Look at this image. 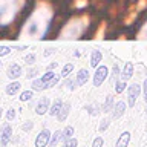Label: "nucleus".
<instances>
[{
    "label": "nucleus",
    "mask_w": 147,
    "mask_h": 147,
    "mask_svg": "<svg viewBox=\"0 0 147 147\" xmlns=\"http://www.w3.org/2000/svg\"><path fill=\"white\" fill-rule=\"evenodd\" d=\"M87 28V18H75L63 31V38H78Z\"/></svg>",
    "instance_id": "obj_1"
},
{
    "label": "nucleus",
    "mask_w": 147,
    "mask_h": 147,
    "mask_svg": "<svg viewBox=\"0 0 147 147\" xmlns=\"http://www.w3.org/2000/svg\"><path fill=\"white\" fill-rule=\"evenodd\" d=\"M51 132L48 129H43L38 135L35 138V147H48L49 146V141H51Z\"/></svg>",
    "instance_id": "obj_2"
},
{
    "label": "nucleus",
    "mask_w": 147,
    "mask_h": 147,
    "mask_svg": "<svg viewBox=\"0 0 147 147\" xmlns=\"http://www.w3.org/2000/svg\"><path fill=\"white\" fill-rule=\"evenodd\" d=\"M11 138H12V127L9 124H5L2 127V132H0V144L6 147L9 144V141H11Z\"/></svg>",
    "instance_id": "obj_3"
},
{
    "label": "nucleus",
    "mask_w": 147,
    "mask_h": 147,
    "mask_svg": "<svg viewBox=\"0 0 147 147\" xmlns=\"http://www.w3.org/2000/svg\"><path fill=\"white\" fill-rule=\"evenodd\" d=\"M106 77H107V67H106V66H100L98 69H96L95 77H94V86H96V87L101 86Z\"/></svg>",
    "instance_id": "obj_4"
},
{
    "label": "nucleus",
    "mask_w": 147,
    "mask_h": 147,
    "mask_svg": "<svg viewBox=\"0 0 147 147\" xmlns=\"http://www.w3.org/2000/svg\"><path fill=\"white\" fill-rule=\"evenodd\" d=\"M140 92H141V87L138 84H132L129 87V106H132V107L135 106V101L140 96Z\"/></svg>",
    "instance_id": "obj_5"
},
{
    "label": "nucleus",
    "mask_w": 147,
    "mask_h": 147,
    "mask_svg": "<svg viewBox=\"0 0 147 147\" xmlns=\"http://www.w3.org/2000/svg\"><path fill=\"white\" fill-rule=\"evenodd\" d=\"M49 110V98H41L38 103H37V107H35V112L38 115H45L46 112Z\"/></svg>",
    "instance_id": "obj_6"
},
{
    "label": "nucleus",
    "mask_w": 147,
    "mask_h": 147,
    "mask_svg": "<svg viewBox=\"0 0 147 147\" xmlns=\"http://www.w3.org/2000/svg\"><path fill=\"white\" fill-rule=\"evenodd\" d=\"M87 80H89V71H87V69H81V71L77 74V78H75L77 87H78V86L86 84V81H87Z\"/></svg>",
    "instance_id": "obj_7"
},
{
    "label": "nucleus",
    "mask_w": 147,
    "mask_h": 147,
    "mask_svg": "<svg viewBox=\"0 0 147 147\" xmlns=\"http://www.w3.org/2000/svg\"><path fill=\"white\" fill-rule=\"evenodd\" d=\"M20 75H22V67L18 66L17 63L11 64V66H9V69H8V77H9V78H18Z\"/></svg>",
    "instance_id": "obj_8"
},
{
    "label": "nucleus",
    "mask_w": 147,
    "mask_h": 147,
    "mask_svg": "<svg viewBox=\"0 0 147 147\" xmlns=\"http://www.w3.org/2000/svg\"><path fill=\"white\" fill-rule=\"evenodd\" d=\"M112 110H113L112 117H113V118H119V117H121V115L124 113V110H126V104H124L123 101H118V103L113 106Z\"/></svg>",
    "instance_id": "obj_9"
},
{
    "label": "nucleus",
    "mask_w": 147,
    "mask_h": 147,
    "mask_svg": "<svg viewBox=\"0 0 147 147\" xmlns=\"http://www.w3.org/2000/svg\"><path fill=\"white\" fill-rule=\"evenodd\" d=\"M129 141H130V133H129V132H123L121 136L118 138L117 146H115V147H127Z\"/></svg>",
    "instance_id": "obj_10"
},
{
    "label": "nucleus",
    "mask_w": 147,
    "mask_h": 147,
    "mask_svg": "<svg viewBox=\"0 0 147 147\" xmlns=\"http://www.w3.org/2000/svg\"><path fill=\"white\" fill-rule=\"evenodd\" d=\"M69 110H71V104H69V103H64V104H63V107H61V110H60V113L57 115L58 121H64V119L67 118Z\"/></svg>",
    "instance_id": "obj_11"
},
{
    "label": "nucleus",
    "mask_w": 147,
    "mask_h": 147,
    "mask_svg": "<svg viewBox=\"0 0 147 147\" xmlns=\"http://www.w3.org/2000/svg\"><path fill=\"white\" fill-rule=\"evenodd\" d=\"M20 87H22V84L18 81H12L11 84H8L6 86V94L8 95H16L18 90H20Z\"/></svg>",
    "instance_id": "obj_12"
},
{
    "label": "nucleus",
    "mask_w": 147,
    "mask_h": 147,
    "mask_svg": "<svg viewBox=\"0 0 147 147\" xmlns=\"http://www.w3.org/2000/svg\"><path fill=\"white\" fill-rule=\"evenodd\" d=\"M132 72H133V64L132 63H126V66L123 69V74H121V78L124 81L129 80V78L132 77Z\"/></svg>",
    "instance_id": "obj_13"
},
{
    "label": "nucleus",
    "mask_w": 147,
    "mask_h": 147,
    "mask_svg": "<svg viewBox=\"0 0 147 147\" xmlns=\"http://www.w3.org/2000/svg\"><path fill=\"white\" fill-rule=\"evenodd\" d=\"M61 107H63L61 101H55V103L51 106V109H49V115L51 117H57V115L60 113V110H61Z\"/></svg>",
    "instance_id": "obj_14"
},
{
    "label": "nucleus",
    "mask_w": 147,
    "mask_h": 147,
    "mask_svg": "<svg viewBox=\"0 0 147 147\" xmlns=\"http://www.w3.org/2000/svg\"><path fill=\"white\" fill-rule=\"evenodd\" d=\"M101 60H103V55H101V52H100V51H94V52H92V58H90V64H92L94 67H96Z\"/></svg>",
    "instance_id": "obj_15"
},
{
    "label": "nucleus",
    "mask_w": 147,
    "mask_h": 147,
    "mask_svg": "<svg viewBox=\"0 0 147 147\" xmlns=\"http://www.w3.org/2000/svg\"><path fill=\"white\" fill-rule=\"evenodd\" d=\"M112 109H113V96H112V95H109L107 98H106L104 106H103V112H104V113H107V112H110Z\"/></svg>",
    "instance_id": "obj_16"
},
{
    "label": "nucleus",
    "mask_w": 147,
    "mask_h": 147,
    "mask_svg": "<svg viewBox=\"0 0 147 147\" xmlns=\"http://www.w3.org/2000/svg\"><path fill=\"white\" fill-rule=\"evenodd\" d=\"M61 133H63L61 130H57V132H55L52 136H51V141H49V147H55V146L58 144V141L61 140Z\"/></svg>",
    "instance_id": "obj_17"
},
{
    "label": "nucleus",
    "mask_w": 147,
    "mask_h": 147,
    "mask_svg": "<svg viewBox=\"0 0 147 147\" xmlns=\"http://www.w3.org/2000/svg\"><path fill=\"white\" fill-rule=\"evenodd\" d=\"M69 138H74V127H72V126H67V127L63 130V133H61V140H63V141L69 140Z\"/></svg>",
    "instance_id": "obj_18"
},
{
    "label": "nucleus",
    "mask_w": 147,
    "mask_h": 147,
    "mask_svg": "<svg viewBox=\"0 0 147 147\" xmlns=\"http://www.w3.org/2000/svg\"><path fill=\"white\" fill-rule=\"evenodd\" d=\"M54 78H55V74H54V72H51V71H49L48 74H45L43 77H41V81H43V84H45V87H46V89H48V84H49V81H52Z\"/></svg>",
    "instance_id": "obj_19"
},
{
    "label": "nucleus",
    "mask_w": 147,
    "mask_h": 147,
    "mask_svg": "<svg viewBox=\"0 0 147 147\" xmlns=\"http://www.w3.org/2000/svg\"><path fill=\"white\" fill-rule=\"evenodd\" d=\"M45 89H46V87L43 84V81H41V78L32 81V90H45Z\"/></svg>",
    "instance_id": "obj_20"
},
{
    "label": "nucleus",
    "mask_w": 147,
    "mask_h": 147,
    "mask_svg": "<svg viewBox=\"0 0 147 147\" xmlns=\"http://www.w3.org/2000/svg\"><path fill=\"white\" fill-rule=\"evenodd\" d=\"M77 146H78V141L75 140V138H69V140L63 141L61 147H77Z\"/></svg>",
    "instance_id": "obj_21"
},
{
    "label": "nucleus",
    "mask_w": 147,
    "mask_h": 147,
    "mask_svg": "<svg viewBox=\"0 0 147 147\" xmlns=\"http://www.w3.org/2000/svg\"><path fill=\"white\" fill-rule=\"evenodd\" d=\"M72 71H74V64H72V63L66 64V66H64V67L61 69V77H67Z\"/></svg>",
    "instance_id": "obj_22"
},
{
    "label": "nucleus",
    "mask_w": 147,
    "mask_h": 147,
    "mask_svg": "<svg viewBox=\"0 0 147 147\" xmlns=\"http://www.w3.org/2000/svg\"><path fill=\"white\" fill-rule=\"evenodd\" d=\"M32 98V90H25L20 95V101H29Z\"/></svg>",
    "instance_id": "obj_23"
},
{
    "label": "nucleus",
    "mask_w": 147,
    "mask_h": 147,
    "mask_svg": "<svg viewBox=\"0 0 147 147\" xmlns=\"http://www.w3.org/2000/svg\"><path fill=\"white\" fill-rule=\"evenodd\" d=\"M126 89V81H118L117 83V87H115V92H117V94H121V92Z\"/></svg>",
    "instance_id": "obj_24"
},
{
    "label": "nucleus",
    "mask_w": 147,
    "mask_h": 147,
    "mask_svg": "<svg viewBox=\"0 0 147 147\" xmlns=\"http://www.w3.org/2000/svg\"><path fill=\"white\" fill-rule=\"evenodd\" d=\"M109 126H110V121H109V119H107V118H104V119H103V121H101V124H100V127H98V130H100V132H104V130H106V129H107Z\"/></svg>",
    "instance_id": "obj_25"
},
{
    "label": "nucleus",
    "mask_w": 147,
    "mask_h": 147,
    "mask_svg": "<svg viewBox=\"0 0 147 147\" xmlns=\"http://www.w3.org/2000/svg\"><path fill=\"white\" fill-rule=\"evenodd\" d=\"M103 144H104V140L101 136H96L94 142H92V147H103Z\"/></svg>",
    "instance_id": "obj_26"
},
{
    "label": "nucleus",
    "mask_w": 147,
    "mask_h": 147,
    "mask_svg": "<svg viewBox=\"0 0 147 147\" xmlns=\"http://www.w3.org/2000/svg\"><path fill=\"white\" fill-rule=\"evenodd\" d=\"M37 60V57H35V54H28L26 57H25V61L28 63V64H32Z\"/></svg>",
    "instance_id": "obj_27"
},
{
    "label": "nucleus",
    "mask_w": 147,
    "mask_h": 147,
    "mask_svg": "<svg viewBox=\"0 0 147 147\" xmlns=\"http://www.w3.org/2000/svg\"><path fill=\"white\" fill-rule=\"evenodd\" d=\"M32 127H34V123H32V121H26V123H25V124H23V126H22V129H23V130H25V132H29Z\"/></svg>",
    "instance_id": "obj_28"
},
{
    "label": "nucleus",
    "mask_w": 147,
    "mask_h": 147,
    "mask_svg": "<svg viewBox=\"0 0 147 147\" xmlns=\"http://www.w3.org/2000/svg\"><path fill=\"white\" fill-rule=\"evenodd\" d=\"M6 118H8V121H12L14 118H16V109H9V112H8V115H6Z\"/></svg>",
    "instance_id": "obj_29"
},
{
    "label": "nucleus",
    "mask_w": 147,
    "mask_h": 147,
    "mask_svg": "<svg viewBox=\"0 0 147 147\" xmlns=\"http://www.w3.org/2000/svg\"><path fill=\"white\" fill-rule=\"evenodd\" d=\"M118 72H119V67L117 66V64H115V66H113V71H112V77H110V80H117Z\"/></svg>",
    "instance_id": "obj_30"
},
{
    "label": "nucleus",
    "mask_w": 147,
    "mask_h": 147,
    "mask_svg": "<svg viewBox=\"0 0 147 147\" xmlns=\"http://www.w3.org/2000/svg\"><path fill=\"white\" fill-rule=\"evenodd\" d=\"M140 38H147V23L144 25V28H142L141 32H140Z\"/></svg>",
    "instance_id": "obj_31"
},
{
    "label": "nucleus",
    "mask_w": 147,
    "mask_h": 147,
    "mask_svg": "<svg viewBox=\"0 0 147 147\" xmlns=\"http://www.w3.org/2000/svg\"><path fill=\"white\" fill-rule=\"evenodd\" d=\"M9 51H11V49H8V48H0V57H2V55L9 54Z\"/></svg>",
    "instance_id": "obj_32"
},
{
    "label": "nucleus",
    "mask_w": 147,
    "mask_h": 147,
    "mask_svg": "<svg viewBox=\"0 0 147 147\" xmlns=\"http://www.w3.org/2000/svg\"><path fill=\"white\" fill-rule=\"evenodd\" d=\"M58 80H60V78H58V77H55V78H54L52 81H49L48 87H52V86H55V84H57V83H58Z\"/></svg>",
    "instance_id": "obj_33"
},
{
    "label": "nucleus",
    "mask_w": 147,
    "mask_h": 147,
    "mask_svg": "<svg viewBox=\"0 0 147 147\" xmlns=\"http://www.w3.org/2000/svg\"><path fill=\"white\" fill-rule=\"evenodd\" d=\"M37 74H38V69H37V71H35V69H32V71H29V74H28V77L32 78V77H35Z\"/></svg>",
    "instance_id": "obj_34"
},
{
    "label": "nucleus",
    "mask_w": 147,
    "mask_h": 147,
    "mask_svg": "<svg viewBox=\"0 0 147 147\" xmlns=\"http://www.w3.org/2000/svg\"><path fill=\"white\" fill-rule=\"evenodd\" d=\"M144 95H146V101H147V80L144 81Z\"/></svg>",
    "instance_id": "obj_35"
},
{
    "label": "nucleus",
    "mask_w": 147,
    "mask_h": 147,
    "mask_svg": "<svg viewBox=\"0 0 147 147\" xmlns=\"http://www.w3.org/2000/svg\"><path fill=\"white\" fill-rule=\"evenodd\" d=\"M55 66H57V63H52V64H51V66H49V67H48V69H54V67H55Z\"/></svg>",
    "instance_id": "obj_36"
},
{
    "label": "nucleus",
    "mask_w": 147,
    "mask_h": 147,
    "mask_svg": "<svg viewBox=\"0 0 147 147\" xmlns=\"http://www.w3.org/2000/svg\"><path fill=\"white\" fill-rule=\"evenodd\" d=\"M2 115H3V109L0 107V118H2Z\"/></svg>",
    "instance_id": "obj_37"
},
{
    "label": "nucleus",
    "mask_w": 147,
    "mask_h": 147,
    "mask_svg": "<svg viewBox=\"0 0 147 147\" xmlns=\"http://www.w3.org/2000/svg\"><path fill=\"white\" fill-rule=\"evenodd\" d=\"M0 67H2V61H0Z\"/></svg>",
    "instance_id": "obj_38"
}]
</instances>
